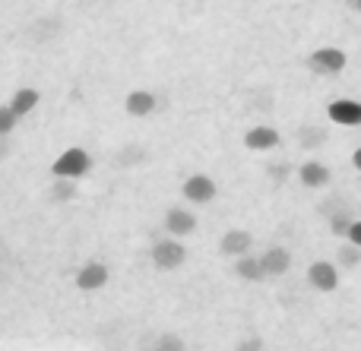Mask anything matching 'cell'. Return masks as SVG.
<instances>
[{"instance_id": "1", "label": "cell", "mask_w": 361, "mask_h": 351, "mask_svg": "<svg viewBox=\"0 0 361 351\" xmlns=\"http://www.w3.org/2000/svg\"><path fill=\"white\" fill-rule=\"evenodd\" d=\"M89 171H92V158H89V152L80 149V146L63 149V155L51 165L54 181H80V177H86Z\"/></svg>"}, {"instance_id": "2", "label": "cell", "mask_w": 361, "mask_h": 351, "mask_svg": "<svg viewBox=\"0 0 361 351\" xmlns=\"http://www.w3.org/2000/svg\"><path fill=\"white\" fill-rule=\"evenodd\" d=\"M345 63H349V57H345V51H339V48H317L311 57H307V70H314V73H320V76L343 73Z\"/></svg>"}, {"instance_id": "3", "label": "cell", "mask_w": 361, "mask_h": 351, "mask_svg": "<svg viewBox=\"0 0 361 351\" xmlns=\"http://www.w3.org/2000/svg\"><path fill=\"white\" fill-rule=\"evenodd\" d=\"M184 260H187V247L178 238H165L152 244V263H156V269H165V272L178 269Z\"/></svg>"}, {"instance_id": "4", "label": "cell", "mask_w": 361, "mask_h": 351, "mask_svg": "<svg viewBox=\"0 0 361 351\" xmlns=\"http://www.w3.org/2000/svg\"><path fill=\"white\" fill-rule=\"evenodd\" d=\"M307 282H311L314 291L330 295V291L339 288V266L336 263H326V260H317V263L307 266Z\"/></svg>"}, {"instance_id": "5", "label": "cell", "mask_w": 361, "mask_h": 351, "mask_svg": "<svg viewBox=\"0 0 361 351\" xmlns=\"http://www.w3.org/2000/svg\"><path fill=\"white\" fill-rule=\"evenodd\" d=\"M180 193H184V200L197 203V206H206V203H212V196H216V181H212L209 174H190L184 181V187H180Z\"/></svg>"}, {"instance_id": "6", "label": "cell", "mask_w": 361, "mask_h": 351, "mask_svg": "<svg viewBox=\"0 0 361 351\" xmlns=\"http://www.w3.org/2000/svg\"><path fill=\"white\" fill-rule=\"evenodd\" d=\"M326 117H330L333 124H343V127H361V101L336 98L330 108H326Z\"/></svg>"}, {"instance_id": "7", "label": "cell", "mask_w": 361, "mask_h": 351, "mask_svg": "<svg viewBox=\"0 0 361 351\" xmlns=\"http://www.w3.org/2000/svg\"><path fill=\"white\" fill-rule=\"evenodd\" d=\"M165 231L171 234V238H184V234H190L193 228H197V215L190 212V209H184V206H175V209H169L165 212Z\"/></svg>"}, {"instance_id": "8", "label": "cell", "mask_w": 361, "mask_h": 351, "mask_svg": "<svg viewBox=\"0 0 361 351\" xmlns=\"http://www.w3.org/2000/svg\"><path fill=\"white\" fill-rule=\"evenodd\" d=\"M244 146H247L250 152H269L279 146V133H276L273 127H250V130L244 133Z\"/></svg>"}, {"instance_id": "9", "label": "cell", "mask_w": 361, "mask_h": 351, "mask_svg": "<svg viewBox=\"0 0 361 351\" xmlns=\"http://www.w3.org/2000/svg\"><path fill=\"white\" fill-rule=\"evenodd\" d=\"M76 285L82 291H99L108 285V266L102 263H86L80 272H76Z\"/></svg>"}, {"instance_id": "10", "label": "cell", "mask_w": 361, "mask_h": 351, "mask_svg": "<svg viewBox=\"0 0 361 351\" xmlns=\"http://www.w3.org/2000/svg\"><path fill=\"white\" fill-rule=\"evenodd\" d=\"M250 244H254V238H250V231H241V228H231L228 234H225L222 241H219V250L225 253V257H244V253L250 250Z\"/></svg>"}, {"instance_id": "11", "label": "cell", "mask_w": 361, "mask_h": 351, "mask_svg": "<svg viewBox=\"0 0 361 351\" xmlns=\"http://www.w3.org/2000/svg\"><path fill=\"white\" fill-rule=\"evenodd\" d=\"M260 266H263V276H282L292 266V257H288L286 247H269L260 257Z\"/></svg>"}, {"instance_id": "12", "label": "cell", "mask_w": 361, "mask_h": 351, "mask_svg": "<svg viewBox=\"0 0 361 351\" xmlns=\"http://www.w3.org/2000/svg\"><path fill=\"white\" fill-rule=\"evenodd\" d=\"M298 177H301V184H305V187H326V184H330V168H326L324 162H305L298 168Z\"/></svg>"}, {"instance_id": "13", "label": "cell", "mask_w": 361, "mask_h": 351, "mask_svg": "<svg viewBox=\"0 0 361 351\" xmlns=\"http://www.w3.org/2000/svg\"><path fill=\"white\" fill-rule=\"evenodd\" d=\"M159 105V98L152 92H146V89H137V92L127 95V111L133 114V117H146V114H152Z\"/></svg>"}, {"instance_id": "14", "label": "cell", "mask_w": 361, "mask_h": 351, "mask_svg": "<svg viewBox=\"0 0 361 351\" xmlns=\"http://www.w3.org/2000/svg\"><path fill=\"white\" fill-rule=\"evenodd\" d=\"M235 272L244 279V282H260L263 276V266H260V257H250V253H244V257L235 260Z\"/></svg>"}, {"instance_id": "15", "label": "cell", "mask_w": 361, "mask_h": 351, "mask_svg": "<svg viewBox=\"0 0 361 351\" xmlns=\"http://www.w3.org/2000/svg\"><path fill=\"white\" fill-rule=\"evenodd\" d=\"M35 105H38V92H35V89H16V92H13V98H10V108H13V114H16V117L35 111Z\"/></svg>"}, {"instance_id": "16", "label": "cell", "mask_w": 361, "mask_h": 351, "mask_svg": "<svg viewBox=\"0 0 361 351\" xmlns=\"http://www.w3.org/2000/svg\"><path fill=\"white\" fill-rule=\"evenodd\" d=\"M336 260H339V266H343V269H355V266L361 263V247H355V244H345L343 250L336 253Z\"/></svg>"}, {"instance_id": "17", "label": "cell", "mask_w": 361, "mask_h": 351, "mask_svg": "<svg viewBox=\"0 0 361 351\" xmlns=\"http://www.w3.org/2000/svg\"><path fill=\"white\" fill-rule=\"evenodd\" d=\"M51 196H54L57 203H67L76 196V184L73 181H54V187H51Z\"/></svg>"}, {"instance_id": "18", "label": "cell", "mask_w": 361, "mask_h": 351, "mask_svg": "<svg viewBox=\"0 0 361 351\" xmlns=\"http://www.w3.org/2000/svg\"><path fill=\"white\" fill-rule=\"evenodd\" d=\"M16 114H13L10 105H0V136H10L13 127H16Z\"/></svg>"}, {"instance_id": "19", "label": "cell", "mask_w": 361, "mask_h": 351, "mask_svg": "<svg viewBox=\"0 0 361 351\" xmlns=\"http://www.w3.org/2000/svg\"><path fill=\"white\" fill-rule=\"evenodd\" d=\"M352 222H355V219H352L349 212H336V215H333V219H330V231L336 234V238H343V234L349 231V225H352Z\"/></svg>"}, {"instance_id": "20", "label": "cell", "mask_w": 361, "mask_h": 351, "mask_svg": "<svg viewBox=\"0 0 361 351\" xmlns=\"http://www.w3.org/2000/svg\"><path fill=\"white\" fill-rule=\"evenodd\" d=\"M156 351H184V339L175 333H165L162 339L156 342Z\"/></svg>"}, {"instance_id": "21", "label": "cell", "mask_w": 361, "mask_h": 351, "mask_svg": "<svg viewBox=\"0 0 361 351\" xmlns=\"http://www.w3.org/2000/svg\"><path fill=\"white\" fill-rule=\"evenodd\" d=\"M235 351H267V342H263L260 336H247V339L238 342Z\"/></svg>"}, {"instance_id": "22", "label": "cell", "mask_w": 361, "mask_h": 351, "mask_svg": "<svg viewBox=\"0 0 361 351\" xmlns=\"http://www.w3.org/2000/svg\"><path fill=\"white\" fill-rule=\"evenodd\" d=\"M345 238H349V244L361 247V219L352 222V225H349V231H345Z\"/></svg>"}, {"instance_id": "23", "label": "cell", "mask_w": 361, "mask_h": 351, "mask_svg": "<svg viewBox=\"0 0 361 351\" xmlns=\"http://www.w3.org/2000/svg\"><path fill=\"white\" fill-rule=\"evenodd\" d=\"M326 133L324 130H305V146H314V143H324Z\"/></svg>"}, {"instance_id": "24", "label": "cell", "mask_w": 361, "mask_h": 351, "mask_svg": "<svg viewBox=\"0 0 361 351\" xmlns=\"http://www.w3.org/2000/svg\"><path fill=\"white\" fill-rule=\"evenodd\" d=\"M352 165H355V168L361 171V146H358V149H355V155H352Z\"/></svg>"}, {"instance_id": "25", "label": "cell", "mask_w": 361, "mask_h": 351, "mask_svg": "<svg viewBox=\"0 0 361 351\" xmlns=\"http://www.w3.org/2000/svg\"><path fill=\"white\" fill-rule=\"evenodd\" d=\"M349 4V10H355V13H361V0H345Z\"/></svg>"}, {"instance_id": "26", "label": "cell", "mask_w": 361, "mask_h": 351, "mask_svg": "<svg viewBox=\"0 0 361 351\" xmlns=\"http://www.w3.org/2000/svg\"><path fill=\"white\" fill-rule=\"evenodd\" d=\"M6 155V136H0V158Z\"/></svg>"}]
</instances>
